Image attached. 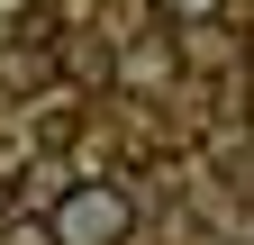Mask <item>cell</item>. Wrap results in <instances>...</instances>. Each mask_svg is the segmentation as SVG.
I'll return each mask as SVG.
<instances>
[{"mask_svg":"<svg viewBox=\"0 0 254 245\" xmlns=\"http://www.w3.org/2000/svg\"><path fill=\"white\" fill-rule=\"evenodd\" d=\"M73 136H82V109H37V145L46 155H64Z\"/></svg>","mask_w":254,"mask_h":245,"instance_id":"cell-5","label":"cell"},{"mask_svg":"<svg viewBox=\"0 0 254 245\" xmlns=\"http://www.w3.org/2000/svg\"><path fill=\"white\" fill-rule=\"evenodd\" d=\"M173 73H182V46H173V37H145V46L118 55V82H127V91H154V82H173Z\"/></svg>","mask_w":254,"mask_h":245,"instance_id":"cell-4","label":"cell"},{"mask_svg":"<svg viewBox=\"0 0 254 245\" xmlns=\"http://www.w3.org/2000/svg\"><path fill=\"white\" fill-rule=\"evenodd\" d=\"M9 209H18V191H9V173H0V218H9Z\"/></svg>","mask_w":254,"mask_h":245,"instance_id":"cell-7","label":"cell"},{"mask_svg":"<svg viewBox=\"0 0 254 245\" xmlns=\"http://www.w3.org/2000/svg\"><path fill=\"white\" fill-rule=\"evenodd\" d=\"M55 82L118 91V46H109V37H55Z\"/></svg>","mask_w":254,"mask_h":245,"instance_id":"cell-2","label":"cell"},{"mask_svg":"<svg viewBox=\"0 0 254 245\" xmlns=\"http://www.w3.org/2000/svg\"><path fill=\"white\" fill-rule=\"evenodd\" d=\"M164 9H182V18H218V0H164Z\"/></svg>","mask_w":254,"mask_h":245,"instance_id":"cell-6","label":"cell"},{"mask_svg":"<svg viewBox=\"0 0 254 245\" xmlns=\"http://www.w3.org/2000/svg\"><path fill=\"white\" fill-rule=\"evenodd\" d=\"M136 236V191L127 182H82L46 209V245H127Z\"/></svg>","mask_w":254,"mask_h":245,"instance_id":"cell-1","label":"cell"},{"mask_svg":"<svg viewBox=\"0 0 254 245\" xmlns=\"http://www.w3.org/2000/svg\"><path fill=\"white\" fill-rule=\"evenodd\" d=\"M46 82H55V46H37V37H0V91H9V100H37Z\"/></svg>","mask_w":254,"mask_h":245,"instance_id":"cell-3","label":"cell"}]
</instances>
